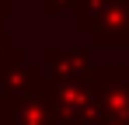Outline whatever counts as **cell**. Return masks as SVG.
Listing matches in <instances>:
<instances>
[{"label":"cell","mask_w":129,"mask_h":125,"mask_svg":"<svg viewBox=\"0 0 129 125\" xmlns=\"http://www.w3.org/2000/svg\"><path fill=\"white\" fill-rule=\"evenodd\" d=\"M49 83V108L59 125H98L101 104H98V83L91 77H70V80H45Z\"/></svg>","instance_id":"obj_1"},{"label":"cell","mask_w":129,"mask_h":125,"mask_svg":"<svg viewBox=\"0 0 129 125\" xmlns=\"http://www.w3.org/2000/svg\"><path fill=\"white\" fill-rule=\"evenodd\" d=\"M73 18L98 45H129V0H73Z\"/></svg>","instance_id":"obj_2"},{"label":"cell","mask_w":129,"mask_h":125,"mask_svg":"<svg viewBox=\"0 0 129 125\" xmlns=\"http://www.w3.org/2000/svg\"><path fill=\"white\" fill-rule=\"evenodd\" d=\"M42 66H31L24 59L21 49H14V59L4 66L0 73V83H4V97L14 104V101H28V97H39L42 94Z\"/></svg>","instance_id":"obj_3"},{"label":"cell","mask_w":129,"mask_h":125,"mask_svg":"<svg viewBox=\"0 0 129 125\" xmlns=\"http://www.w3.org/2000/svg\"><path fill=\"white\" fill-rule=\"evenodd\" d=\"M42 73L45 80H70V77H91L94 66L84 49H45Z\"/></svg>","instance_id":"obj_4"},{"label":"cell","mask_w":129,"mask_h":125,"mask_svg":"<svg viewBox=\"0 0 129 125\" xmlns=\"http://www.w3.org/2000/svg\"><path fill=\"white\" fill-rule=\"evenodd\" d=\"M11 125H56V115L49 101H42V94H39V97L11 104Z\"/></svg>","instance_id":"obj_5"}]
</instances>
